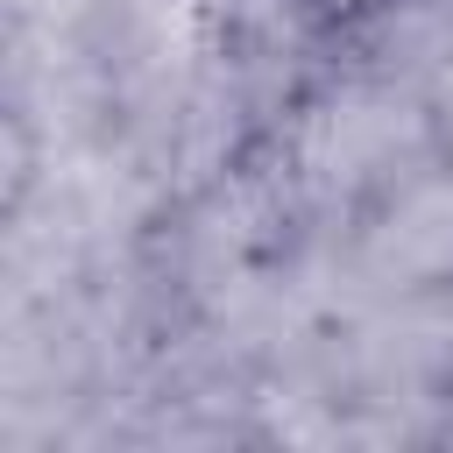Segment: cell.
Returning a JSON list of instances; mask_svg holds the SVG:
<instances>
[{"label":"cell","mask_w":453,"mask_h":453,"mask_svg":"<svg viewBox=\"0 0 453 453\" xmlns=\"http://www.w3.org/2000/svg\"><path fill=\"white\" fill-rule=\"evenodd\" d=\"M403 7L411 0H297V28L326 50H340V42H361V35L389 28Z\"/></svg>","instance_id":"6da1fadb"}]
</instances>
